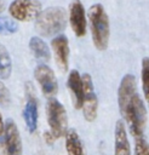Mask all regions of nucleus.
Wrapping results in <instances>:
<instances>
[{
    "label": "nucleus",
    "mask_w": 149,
    "mask_h": 155,
    "mask_svg": "<svg viewBox=\"0 0 149 155\" xmlns=\"http://www.w3.org/2000/svg\"><path fill=\"white\" fill-rule=\"evenodd\" d=\"M12 71V63L11 57L6 47L0 44V79L5 80L11 75Z\"/></svg>",
    "instance_id": "f3484780"
},
{
    "label": "nucleus",
    "mask_w": 149,
    "mask_h": 155,
    "mask_svg": "<svg viewBox=\"0 0 149 155\" xmlns=\"http://www.w3.org/2000/svg\"><path fill=\"white\" fill-rule=\"evenodd\" d=\"M136 155H149V143L144 139L143 136L134 137V151Z\"/></svg>",
    "instance_id": "aec40b11"
},
{
    "label": "nucleus",
    "mask_w": 149,
    "mask_h": 155,
    "mask_svg": "<svg viewBox=\"0 0 149 155\" xmlns=\"http://www.w3.org/2000/svg\"><path fill=\"white\" fill-rule=\"evenodd\" d=\"M29 48L33 52V54L35 56V58H38L42 62L50 61V58H51L50 48L42 39H40L38 36H33L29 41Z\"/></svg>",
    "instance_id": "2eb2a0df"
},
{
    "label": "nucleus",
    "mask_w": 149,
    "mask_h": 155,
    "mask_svg": "<svg viewBox=\"0 0 149 155\" xmlns=\"http://www.w3.org/2000/svg\"><path fill=\"white\" fill-rule=\"evenodd\" d=\"M137 93V84H136V79L132 74H126L119 86L118 90V104H119V109L122 110L126 104L130 102V99Z\"/></svg>",
    "instance_id": "ddd939ff"
},
{
    "label": "nucleus",
    "mask_w": 149,
    "mask_h": 155,
    "mask_svg": "<svg viewBox=\"0 0 149 155\" xmlns=\"http://www.w3.org/2000/svg\"><path fill=\"white\" fill-rule=\"evenodd\" d=\"M47 122L52 134L56 138H59L65 134L68 130V117L67 111L62 103H59L55 97L48 98L46 104Z\"/></svg>",
    "instance_id": "20e7f679"
},
{
    "label": "nucleus",
    "mask_w": 149,
    "mask_h": 155,
    "mask_svg": "<svg viewBox=\"0 0 149 155\" xmlns=\"http://www.w3.org/2000/svg\"><path fill=\"white\" fill-rule=\"evenodd\" d=\"M41 11V4L38 0H13L8 6L11 17L19 22L33 21Z\"/></svg>",
    "instance_id": "39448f33"
},
{
    "label": "nucleus",
    "mask_w": 149,
    "mask_h": 155,
    "mask_svg": "<svg viewBox=\"0 0 149 155\" xmlns=\"http://www.w3.org/2000/svg\"><path fill=\"white\" fill-rule=\"evenodd\" d=\"M11 103V96L7 87L4 85V82L0 79V104L2 107H8Z\"/></svg>",
    "instance_id": "412c9836"
},
{
    "label": "nucleus",
    "mask_w": 149,
    "mask_h": 155,
    "mask_svg": "<svg viewBox=\"0 0 149 155\" xmlns=\"http://www.w3.org/2000/svg\"><path fill=\"white\" fill-rule=\"evenodd\" d=\"M67 87L70 92L71 102L75 109L82 108L84 102V82L82 76L79 74L78 70L73 69L69 71V76L67 80Z\"/></svg>",
    "instance_id": "9b49d317"
},
{
    "label": "nucleus",
    "mask_w": 149,
    "mask_h": 155,
    "mask_svg": "<svg viewBox=\"0 0 149 155\" xmlns=\"http://www.w3.org/2000/svg\"><path fill=\"white\" fill-rule=\"evenodd\" d=\"M23 117L28 131L30 133L35 132L38 127V98L30 82L25 84V105L23 109Z\"/></svg>",
    "instance_id": "6e6552de"
},
{
    "label": "nucleus",
    "mask_w": 149,
    "mask_h": 155,
    "mask_svg": "<svg viewBox=\"0 0 149 155\" xmlns=\"http://www.w3.org/2000/svg\"><path fill=\"white\" fill-rule=\"evenodd\" d=\"M69 24L74 34L78 38H81L86 34L87 21L84 5L80 0H73L69 4Z\"/></svg>",
    "instance_id": "9d476101"
},
{
    "label": "nucleus",
    "mask_w": 149,
    "mask_h": 155,
    "mask_svg": "<svg viewBox=\"0 0 149 155\" xmlns=\"http://www.w3.org/2000/svg\"><path fill=\"white\" fill-rule=\"evenodd\" d=\"M18 30V23L16 19L8 17H0V35H10Z\"/></svg>",
    "instance_id": "6ab92c4d"
},
{
    "label": "nucleus",
    "mask_w": 149,
    "mask_h": 155,
    "mask_svg": "<svg viewBox=\"0 0 149 155\" xmlns=\"http://www.w3.org/2000/svg\"><path fill=\"white\" fill-rule=\"evenodd\" d=\"M34 78L41 87L42 94L47 98L55 97L58 91V82L53 70L46 64H40L34 70Z\"/></svg>",
    "instance_id": "0eeeda50"
},
{
    "label": "nucleus",
    "mask_w": 149,
    "mask_h": 155,
    "mask_svg": "<svg viewBox=\"0 0 149 155\" xmlns=\"http://www.w3.org/2000/svg\"><path fill=\"white\" fill-rule=\"evenodd\" d=\"M51 46L55 53L56 64L62 71L68 70L69 63V42L65 35H58L51 41Z\"/></svg>",
    "instance_id": "f8f14e48"
},
{
    "label": "nucleus",
    "mask_w": 149,
    "mask_h": 155,
    "mask_svg": "<svg viewBox=\"0 0 149 155\" xmlns=\"http://www.w3.org/2000/svg\"><path fill=\"white\" fill-rule=\"evenodd\" d=\"M122 117L128 125L130 132L133 137L143 136V130L147 122V109L138 93H136L126 107L120 110Z\"/></svg>",
    "instance_id": "7ed1b4c3"
},
{
    "label": "nucleus",
    "mask_w": 149,
    "mask_h": 155,
    "mask_svg": "<svg viewBox=\"0 0 149 155\" xmlns=\"http://www.w3.org/2000/svg\"><path fill=\"white\" fill-rule=\"evenodd\" d=\"M4 130H5V124L2 121V116H1V113H0V136H2Z\"/></svg>",
    "instance_id": "5701e85b"
},
{
    "label": "nucleus",
    "mask_w": 149,
    "mask_h": 155,
    "mask_svg": "<svg viewBox=\"0 0 149 155\" xmlns=\"http://www.w3.org/2000/svg\"><path fill=\"white\" fill-rule=\"evenodd\" d=\"M141 78H142L143 94L145 97V101L149 103V57H144L142 61Z\"/></svg>",
    "instance_id": "a211bd4d"
},
{
    "label": "nucleus",
    "mask_w": 149,
    "mask_h": 155,
    "mask_svg": "<svg viewBox=\"0 0 149 155\" xmlns=\"http://www.w3.org/2000/svg\"><path fill=\"white\" fill-rule=\"evenodd\" d=\"M4 6H5V5H4V1H2V0H0V13H1V12H2V10H4Z\"/></svg>",
    "instance_id": "b1692460"
},
{
    "label": "nucleus",
    "mask_w": 149,
    "mask_h": 155,
    "mask_svg": "<svg viewBox=\"0 0 149 155\" xmlns=\"http://www.w3.org/2000/svg\"><path fill=\"white\" fill-rule=\"evenodd\" d=\"M67 12L63 7L52 6L42 10L35 18V30L40 36L50 38L65 29Z\"/></svg>",
    "instance_id": "f257e3e1"
},
{
    "label": "nucleus",
    "mask_w": 149,
    "mask_h": 155,
    "mask_svg": "<svg viewBox=\"0 0 149 155\" xmlns=\"http://www.w3.org/2000/svg\"><path fill=\"white\" fill-rule=\"evenodd\" d=\"M115 148L114 153L116 155H130L131 154V148L127 138V132L125 127V122L122 120H118L115 124Z\"/></svg>",
    "instance_id": "4468645a"
},
{
    "label": "nucleus",
    "mask_w": 149,
    "mask_h": 155,
    "mask_svg": "<svg viewBox=\"0 0 149 155\" xmlns=\"http://www.w3.org/2000/svg\"><path fill=\"white\" fill-rule=\"evenodd\" d=\"M64 137H65V148H67V151L69 154H71V155L84 154L82 143L80 140L78 132L74 128H68Z\"/></svg>",
    "instance_id": "dca6fc26"
},
{
    "label": "nucleus",
    "mask_w": 149,
    "mask_h": 155,
    "mask_svg": "<svg viewBox=\"0 0 149 155\" xmlns=\"http://www.w3.org/2000/svg\"><path fill=\"white\" fill-rule=\"evenodd\" d=\"M88 23L92 35L93 45L97 50L103 51L108 47L109 36H110V27L109 18L101 4H94L88 8Z\"/></svg>",
    "instance_id": "f03ea898"
},
{
    "label": "nucleus",
    "mask_w": 149,
    "mask_h": 155,
    "mask_svg": "<svg viewBox=\"0 0 149 155\" xmlns=\"http://www.w3.org/2000/svg\"><path fill=\"white\" fill-rule=\"evenodd\" d=\"M44 138H45V140H46L47 144H52V143L55 142V139H57V138L52 134L51 131H50V132H45V133H44Z\"/></svg>",
    "instance_id": "4be33fe9"
},
{
    "label": "nucleus",
    "mask_w": 149,
    "mask_h": 155,
    "mask_svg": "<svg viewBox=\"0 0 149 155\" xmlns=\"http://www.w3.org/2000/svg\"><path fill=\"white\" fill-rule=\"evenodd\" d=\"M84 82V102H82V113L86 121H94L98 113V99L93 88V82L90 74L82 75Z\"/></svg>",
    "instance_id": "423d86ee"
},
{
    "label": "nucleus",
    "mask_w": 149,
    "mask_h": 155,
    "mask_svg": "<svg viewBox=\"0 0 149 155\" xmlns=\"http://www.w3.org/2000/svg\"><path fill=\"white\" fill-rule=\"evenodd\" d=\"M2 149L5 154L18 155L22 153V140L16 122L12 119L5 121V130L2 133Z\"/></svg>",
    "instance_id": "1a4fd4ad"
}]
</instances>
